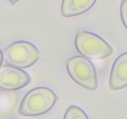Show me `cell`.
<instances>
[{"label": "cell", "mask_w": 127, "mask_h": 119, "mask_svg": "<svg viewBox=\"0 0 127 119\" xmlns=\"http://www.w3.org/2000/svg\"><path fill=\"white\" fill-rule=\"evenodd\" d=\"M57 95L50 89L38 87L30 90L21 101L18 113L22 116L42 115L53 108L57 100Z\"/></svg>", "instance_id": "6da1fadb"}, {"label": "cell", "mask_w": 127, "mask_h": 119, "mask_svg": "<svg viewBox=\"0 0 127 119\" xmlns=\"http://www.w3.org/2000/svg\"><path fill=\"white\" fill-rule=\"evenodd\" d=\"M74 43L77 51L89 59L104 60L110 57L114 52L112 47L105 40L88 31H78Z\"/></svg>", "instance_id": "7a4b0ae2"}, {"label": "cell", "mask_w": 127, "mask_h": 119, "mask_svg": "<svg viewBox=\"0 0 127 119\" xmlns=\"http://www.w3.org/2000/svg\"><path fill=\"white\" fill-rule=\"evenodd\" d=\"M66 67L69 76L77 84L91 90L97 89L96 70L88 58L82 56L72 57L68 60Z\"/></svg>", "instance_id": "3957f363"}, {"label": "cell", "mask_w": 127, "mask_h": 119, "mask_svg": "<svg viewBox=\"0 0 127 119\" xmlns=\"http://www.w3.org/2000/svg\"><path fill=\"white\" fill-rule=\"evenodd\" d=\"M5 62L19 68H29L40 58L37 47L26 41L14 42L5 48L3 52Z\"/></svg>", "instance_id": "277c9868"}, {"label": "cell", "mask_w": 127, "mask_h": 119, "mask_svg": "<svg viewBox=\"0 0 127 119\" xmlns=\"http://www.w3.org/2000/svg\"><path fill=\"white\" fill-rule=\"evenodd\" d=\"M31 81L29 74L25 71L10 64L0 66V89L15 90L27 86Z\"/></svg>", "instance_id": "5b68a950"}, {"label": "cell", "mask_w": 127, "mask_h": 119, "mask_svg": "<svg viewBox=\"0 0 127 119\" xmlns=\"http://www.w3.org/2000/svg\"><path fill=\"white\" fill-rule=\"evenodd\" d=\"M127 87V52L120 55L113 64L109 78V88L119 90Z\"/></svg>", "instance_id": "8992f818"}, {"label": "cell", "mask_w": 127, "mask_h": 119, "mask_svg": "<svg viewBox=\"0 0 127 119\" xmlns=\"http://www.w3.org/2000/svg\"><path fill=\"white\" fill-rule=\"evenodd\" d=\"M97 0H63L61 5V14L64 17L79 16L89 11Z\"/></svg>", "instance_id": "52a82bcc"}, {"label": "cell", "mask_w": 127, "mask_h": 119, "mask_svg": "<svg viewBox=\"0 0 127 119\" xmlns=\"http://www.w3.org/2000/svg\"><path fill=\"white\" fill-rule=\"evenodd\" d=\"M63 119H89L86 113L76 105H71L67 109Z\"/></svg>", "instance_id": "ba28073f"}, {"label": "cell", "mask_w": 127, "mask_h": 119, "mask_svg": "<svg viewBox=\"0 0 127 119\" xmlns=\"http://www.w3.org/2000/svg\"><path fill=\"white\" fill-rule=\"evenodd\" d=\"M120 12L123 24L127 29V0H122L121 1Z\"/></svg>", "instance_id": "9c48e42d"}, {"label": "cell", "mask_w": 127, "mask_h": 119, "mask_svg": "<svg viewBox=\"0 0 127 119\" xmlns=\"http://www.w3.org/2000/svg\"><path fill=\"white\" fill-rule=\"evenodd\" d=\"M3 60H4L3 53H2V51H1V49H0V66H1V64H2V61H3Z\"/></svg>", "instance_id": "30bf717a"}, {"label": "cell", "mask_w": 127, "mask_h": 119, "mask_svg": "<svg viewBox=\"0 0 127 119\" xmlns=\"http://www.w3.org/2000/svg\"><path fill=\"white\" fill-rule=\"evenodd\" d=\"M8 1H10L12 4H15L16 2H17V1H19V0H8Z\"/></svg>", "instance_id": "8fae6325"}]
</instances>
